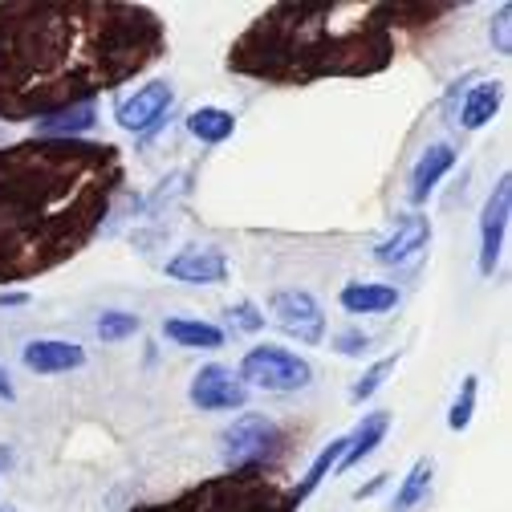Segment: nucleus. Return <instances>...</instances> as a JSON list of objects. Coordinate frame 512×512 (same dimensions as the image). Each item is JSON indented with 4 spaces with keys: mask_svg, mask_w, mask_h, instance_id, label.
I'll return each instance as SVG.
<instances>
[{
    "mask_svg": "<svg viewBox=\"0 0 512 512\" xmlns=\"http://www.w3.org/2000/svg\"><path fill=\"white\" fill-rule=\"evenodd\" d=\"M342 456H346V435H338V439H330V447H322L317 452V460L305 468V476H301V484H293V496H297V504H305L317 488H322L326 480H330V472H338V464H342Z\"/></svg>",
    "mask_w": 512,
    "mask_h": 512,
    "instance_id": "21",
    "label": "nucleus"
},
{
    "mask_svg": "<svg viewBox=\"0 0 512 512\" xmlns=\"http://www.w3.org/2000/svg\"><path fill=\"white\" fill-rule=\"evenodd\" d=\"M427 244H431V220L419 216V212H411V216H403L395 224V232L387 240H378L374 261L387 265V269H411L419 256L427 252Z\"/></svg>",
    "mask_w": 512,
    "mask_h": 512,
    "instance_id": "11",
    "label": "nucleus"
},
{
    "mask_svg": "<svg viewBox=\"0 0 512 512\" xmlns=\"http://www.w3.org/2000/svg\"><path fill=\"white\" fill-rule=\"evenodd\" d=\"M508 220H512V175L504 171L492 187V196L484 200V212H480V273L484 277H492L500 265Z\"/></svg>",
    "mask_w": 512,
    "mask_h": 512,
    "instance_id": "9",
    "label": "nucleus"
},
{
    "mask_svg": "<svg viewBox=\"0 0 512 512\" xmlns=\"http://www.w3.org/2000/svg\"><path fill=\"white\" fill-rule=\"evenodd\" d=\"M488 37H492V49L500 57H512V5H496V17L488 25Z\"/></svg>",
    "mask_w": 512,
    "mask_h": 512,
    "instance_id": "26",
    "label": "nucleus"
},
{
    "mask_svg": "<svg viewBox=\"0 0 512 512\" xmlns=\"http://www.w3.org/2000/svg\"><path fill=\"white\" fill-rule=\"evenodd\" d=\"M387 480H391V476H374L370 484H362V488L354 492V500H370V496H378L382 488H387Z\"/></svg>",
    "mask_w": 512,
    "mask_h": 512,
    "instance_id": "30",
    "label": "nucleus"
},
{
    "mask_svg": "<svg viewBox=\"0 0 512 512\" xmlns=\"http://www.w3.org/2000/svg\"><path fill=\"white\" fill-rule=\"evenodd\" d=\"M0 399H5V403H13V399H17V391H13V382H9V374H5V370H0Z\"/></svg>",
    "mask_w": 512,
    "mask_h": 512,
    "instance_id": "31",
    "label": "nucleus"
},
{
    "mask_svg": "<svg viewBox=\"0 0 512 512\" xmlns=\"http://www.w3.org/2000/svg\"><path fill=\"white\" fill-rule=\"evenodd\" d=\"M399 49L387 0H281L228 49V70L269 86H313L326 78H374Z\"/></svg>",
    "mask_w": 512,
    "mask_h": 512,
    "instance_id": "3",
    "label": "nucleus"
},
{
    "mask_svg": "<svg viewBox=\"0 0 512 512\" xmlns=\"http://www.w3.org/2000/svg\"><path fill=\"white\" fill-rule=\"evenodd\" d=\"M187 131H191V139H200L208 147L228 143L236 135V114L224 106H196L187 114Z\"/></svg>",
    "mask_w": 512,
    "mask_h": 512,
    "instance_id": "19",
    "label": "nucleus"
},
{
    "mask_svg": "<svg viewBox=\"0 0 512 512\" xmlns=\"http://www.w3.org/2000/svg\"><path fill=\"white\" fill-rule=\"evenodd\" d=\"M431 476H435L431 456L415 460V464H411V472L403 476V484L395 488V500H391V508H387V512H411V508H419V504L427 500V492H431Z\"/></svg>",
    "mask_w": 512,
    "mask_h": 512,
    "instance_id": "22",
    "label": "nucleus"
},
{
    "mask_svg": "<svg viewBox=\"0 0 512 512\" xmlns=\"http://www.w3.org/2000/svg\"><path fill=\"white\" fill-rule=\"evenodd\" d=\"M240 382L244 387H256V391H269V395H293V391H305L313 382V366L285 350V346H252L244 358H240Z\"/></svg>",
    "mask_w": 512,
    "mask_h": 512,
    "instance_id": "6",
    "label": "nucleus"
},
{
    "mask_svg": "<svg viewBox=\"0 0 512 512\" xmlns=\"http://www.w3.org/2000/svg\"><path fill=\"white\" fill-rule=\"evenodd\" d=\"M456 167V147H447V143H431L415 167H411V179H407V200L411 204H427V196L439 187V179Z\"/></svg>",
    "mask_w": 512,
    "mask_h": 512,
    "instance_id": "14",
    "label": "nucleus"
},
{
    "mask_svg": "<svg viewBox=\"0 0 512 512\" xmlns=\"http://www.w3.org/2000/svg\"><path fill=\"white\" fill-rule=\"evenodd\" d=\"M98 118H94V102L90 106H70L61 114H49V118H37V131L33 139H82V131H90Z\"/></svg>",
    "mask_w": 512,
    "mask_h": 512,
    "instance_id": "20",
    "label": "nucleus"
},
{
    "mask_svg": "<svg viewBox=\"0 0 512 512\" xmlns=\"http://www.w3.org/2000/svg\"><path fill=\"white\" fill-rule=\"evenodd\" d=\"M269 317L301 346H322L326 342V313L309 289H277L269 297Z\"/></svg>",
    "mask_w": 512,
    "mask_h": 512,
    "instance_id": "7",
    "label": "nucleus"
},
{
    "mask_svg": "<svg viewBox=\"0 0 512 512\" xmlns=\"http://www.w3.org/2000/svg\"><path fill=\"white\" fill-rule=\"evenodd\" d=\"M167 53V25L131 0H0V118L90 106Z\"/></svg>",
    "mask_w": 512,
    "mask_h": 512,
    "instance_id": "1",
    "label": "nucleus"
},
{
    "mask_svg": "<svg viewBox=\"0 0 512 512\" xmlns=\"http://www.w3.org/2000/svg\"><path fill=\"white\" fill-rule=\"evenodd\" d=\"M289 447V435L281 431L277 419L269 415H240L232 419V427L220 435V452H224V468L228 472H248V468H261L273 472Z\"/></svg>",
    "mask_w": 512,
    "mask_h": 512,
    "instance_id": "5",
    "label": "nucleus"
},
{
    "mask_svg": "<svg viewBox=\"0 0 512 512\" xmlns=\"http://www.w3.org/2000/svg\"><path fill=\"white\" fill-rule=\"evenodd\" d=\"M29 301V289H0V309H25Z\"/></svg>",
    "mask_w": 512,
    "mask_h": 512,
    "instance_id": "29",
    "label": "nucleus"
},
{
    "mask_svg": "<svg viewBox=\"0 0 512 512\" xmlns=\"http://www.w3.org/2000/svg\"><path fill=\"white\" fill-rule=\"evenodd\" d=\"M395 366H399V354H391V358H378V362H370L366 370H362V378L350 387V403L354 407H362V403H370L382 387H387V378L395 374Z\"/></svg>",
    "mask_w": 512,
    "mask_h": 512,
    "instance_id": "23",
    "label": "nucleus"
},
{
    "mask_svg": "<svg viewBox=\"0 0 512 512\" xmlns=\"http://www.w3.org/2000/svg\"><path fill=\"white\" fill-rule=\"evenodd\" d=\"M21 362L33 374H70V370L86 366V350L66 338H37L21 350Z\"/></svg>",
    "mask_w": 512,
    "mask_h": 512,
    "instance_id": "13",
    "label": "nucleus"
},
{
    "mask_svg": "<svg viewBox=\"0 0 512 512\" xmlns=\"http://www.w3.org/2000/svg\"><path fill=\"white\" fill-rule=\"evenodd\" d=\"M387 431H391V411H370V415H362L358 427L346 435V456H342L338 472H350V468H358L362 460H370V456L378 452V443L387 439Z\"/></svg>",
    "mask_w": 512,
    "mask_h": 512,
    "instance_id": "15",
    "label": "nucleus"
},
{
    "mask_svg": "<svg viewBox=\"0 0 512 512\" xmlns=\"http://www.w3.org/2000/svg\"><path fill=\"white\" fill-rule=\"evenodd\" d=\"M139 330H143V317H139V313L106 309V313L98 317V338H102L106 346H114V342H126V338H135Z\"/></svg>",
    "mask_w": 512,
    "mask_h": 512,
    "instance_id": "24",
    "label": "nucleus"
},
{
    "mask_svg": "<svg viewBox=\"0 0 512 512\" xmlns=\"http://www.w3.org/2000/svg\"><path fill=\"white\" fill-rule=\"evenodd\" d=\"M297 496L289 484H281L273 472L248 468V472H224L191 484L167 500L139 504L131 512H297Z\"/></svg>",
    "mask_w": 512,
    "mask_h": 512,
    "instance_id": "4",
    "label": "nucleus"
},
{
    "mask_svg": "<svg viewBox=\"0 0 512 512\" xmlns=\"http://www.w3.org/2000/svg\"><path fill=\"white\" fill-rule=\"evenodd\" d=\"M175 106V90L171 82H147L135 94H126L114 102V122L126 135H151L155 126L167 118V110Z\"/></svg>",
    "mask_w": 512,
    "mask_h": 512,
    "instance_id": "8",
    "label": "nucleus"
},
{
    "mask_svg": "<svg viewBox=\"0 0 512 512\" xmlns=\"http://www.w3.org/2000/svg\"><path fill=\"white\" fill-rule=\"evenodd\" d=\"M167 277L183 285H224L228 256L220 248H183L167 261Z\"/></svg>",
    "mask_w": 512,
    "mask_h": 512,
    "instance_id": "12",
    "label": "nucleus"
},
{
    "mask_svg": "<svg viewBox=\"0 0 512 512\" xmlns=\"http://www.w3.org/2000/svg\"><path fill=\"white\" fill-rule=\"evenodd\" d=\"M163 338L183 350H220L224 346V330L212 322H200V317H167Z\"/></svg>",
    "mask_w": 512,
    "mask_h": 512,
    "instance_id": "17",
    "label": "nucleus"
},
{
    "mask_svg": "<svg viewBox=\"0 0 512 512\" xmlns=\"http://www.w3.org/2000/svg\"><path fill=\"white\" fill-rule=\"evenodd\" d=\"M500 102H504V82H480V86H472V90L464 94L456 122L464 126V131H480V126H488V122L496 118Z\"/></svg>",
    "mask_w": 512,
    "mask_h": 512,
    "instance_id": "18",
    "label": "nucleus"
},
{
    "mask_svg": "<svg viewBox=\"0 0 512 512\" xmlns=\"http://www.w3.org/2000/svg\"><path fill=\"white\" fill-rule=\"evenodd\" d=\"M476 395H480V378H476V374H464V382H460V395H456L452 411H447V427H452V431H468V427H472V415H476Z\"/></svg>",
    "mask_w": 512,
    "mask_h": 512,
    "instance_id": "25",
    "label": "nucleus"
},
{
    "mask_svg": "<svg viewBox=\"0 0 512 512\" xmlns=\"http://www.w3.org/2000/svg\"><path fill=\"white\" fill-rule=\"evenodd\" d=\"M0 512H17V508H9V504H0Z\"/></svg>",
    "mask_w": 512,
    "mask_h": 512,
    "instance_id": "32",
    "label": "nucleus"
},
{
    "mask_svg": "<svg viewBox=\"0 0 512 512\" xmlns=\"http://www.w3.org/2000/svg\"><path fill=\"white\" fill-rule=\"evenodd\" d=\"M228 322H232L236 330H244V334H256V330H265V313L256 309L252 301H236V305L228 309Z\"/></svg>",
    "mask_w": 512,
    "mask_h": 512,
    "instance_id": "27",
    "label": "nucleus"
},
{
    "mask_svg": "<svg viewBox=\"0 0 512 512\" xmlns=\"http://www.w3.org/2000/svg\"><path fill=\"white\" fill-rule=\"evenodd\" d=\"M370 350V338L362 334V330H342V334H334V354H342V358H362Z\"/></svg>",
    "mask_w": 512,
    "mask_h": 512,
    "instance_id": "28",
    "label": "nucleus"
},
{
    "mask_svg": "<svg viewBox=\"0 0 512 512\" xmlns=\"http://www.w3.org/2000/svg\"><path fill=\"white\" fill-rule=\"evenodd\" d=\"M114 143L25 139L0 147V289L61 269L102 232L122 196Z\"/></svg>",
    "mask_w": 512,
    "mask_h": 512,
    "instance_id": "2",
    "label": "nucleus"
},
{
    "mask_svg": "<svg viewBox=\"0 0 512 512\" xmlns=\"http://www.w3.org/2000/svg\"><path fill=\"white\" fill-rule=\"evenodd\" d=\"M338 301L346 313H391L399 305V289L382 281H350L338 293Z\"/></svg>",
    "mask_w": 512,
    "mask_h": 512,
    "instance_id": "16",
    "label": "nucleus"
},
{
    "mask_svg": "<svg viewBox=\"0 0 512 512\" xmlns=\"http://www.w3.org/2000/svg\"><path fill=\"white\" fill-rule=\"evenodd\" d=\"M187 399L200 411H240L248 403V387L240 382L236 370H228L220 362H208V366L196 370V378H191Z\"/></svg>",
    "mask_w": 512,
    "mask_h": 512,
    "instance_id": "10",
    "label": "nucleus"
}]
</instances>
